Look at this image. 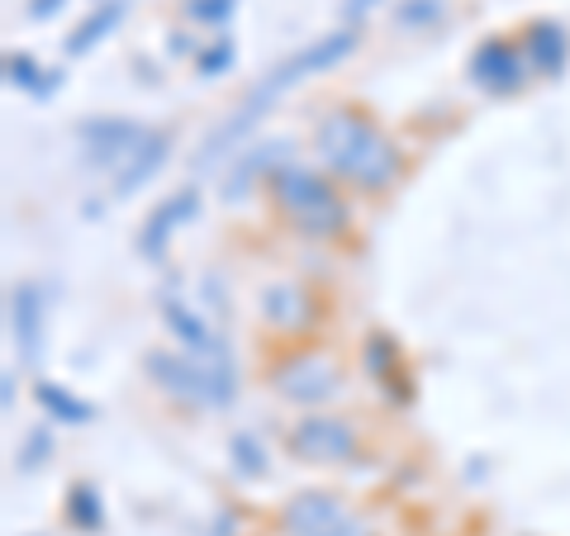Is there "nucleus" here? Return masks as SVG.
<instances>
[{
    "label": "nucleus",
    "instance_id": "nucleus-1",
    "mask_svg": "<svg viewBox=\"0 0 570 536\" xmlns=\"http://www.w3.org/2000/svg\"><path fill=\"white\" fill-rule=\"evenodd\" d=\"M356 48V33L352 29H337V33H328V39H314V43H305V48H295L291 58H285L281 67H272L266 77L253 86V91L243 96V105L234 115H228L219 129H214L205 142H200V162H214V157H224L234 142L247 133V129H257V119L272 110V105L291 91V86H299V77H309V71H328V67H337L347 58V52Z\"/></svg>",
    "mask_w": 570,
    "mask_h": 536
},
{
    "label": "nucleus",
    "instance_id": "nucleus-2",
    "mask_svg": "<svg viewBox=\"0 0 570 536\" xmlns=\"http://www.w3.org/2000/svg\"><path fill=\"white\" fill-rule=\"evenodd\" d=\"M314 148L324 157V167L356 190H385L400 176V148L381 123H371L356 110H333L318 119Z\"/></svg>",
    "mask_w": 570,
    "mask_h": 536
},
{
    "label": "nucleus",
    "instance_id": "nucleus-3",
    "mask_svg": "<svg viewBox=\"0 0 570 536\" xmlns=\"http://www.w3.org/2000/svg\"><path fill=\"white\" fill-rule=\"evenodd\" d=\"M272 195H276L281 214L305 238H337L347 228V219H352L343 195H337L318 171L299 167V162H285V167L272 171Z\"/></svg>",
    "mask_w": 570,
    "mask_h": 536
},
{
    "label": "nucleus",
    "instance_id": "nucleus-4",
    "mask_svg": "<svg viewBox=\"0 0 570 536\" xmlns=\"http://www.w3.org/2000/svg\"><path fill=\"white\" fill-rule=\"evenodd\" d=\"M148 375L167 389L171 399H181L190 408H224L238 395V370L234 366H209L195 361L186 351H148Z\"/></svg>",
    "mask_w": 570,
    "mask_h": 536
},
{
    "label": "nucleus",
    "instance_id": "nucleus-5",
    "mask_svg": "<svg viewBox=\"0 0 570 536\" xmlns=\"http://www.w3.org/2000/svg\"><path fill=\"white\" fill-rule=\"evenodd\" d=\"M285 451L295 460H305V466H352L356 451H362V441H356L347 418L309 414L285 433Z\"/></svg>",
    "mask_w": 570,
    "mask_h": 536
},
{
    "label": "nucleus",
    "instance_id": "nucleus-6",
    "mask_svg": "<svg viewBox=\"0 0 570 536\" xmlns=\"http://www.w3.org/2000/svg\"><path fill=\"white\" fill-rule=\"evenodd\" d=\"M285 536H371V527L356 517L343 498L328 489H305L281 508Z\"/></svg>",
    "mask_w": 570,
    "mask_h": 536
},
{
    "label": "nucleus",
    "instance_id": "nucleus-7",
    "mask_svg": "<svg viewBox=\"0 0 570 536\" xmlns=\"http://www.w3.org/2000/svg\"><path fill=\"white\" fill-rule=\"evenodd\" d=\"M272 385H276V395L291 404H324L343 389V370H337V361L324 351H291L285 361H276Z\"/></svg>",
    "mask_w": 570,
    "mask_h": 536
},
{
    "label": "nucleus",
    "instance_id": "nucleus-8",
    "mask_svg": "<svg viewBox=\"0 0 570 536\" xmlns=\"http://www.w3.org/2000/svg\"><path fill=\"white\" fill-rule=\"evenodd\" d=\"M153 129H142L138 119H124V115H105V119H86L77 138H81V148H86V162L91 167H124L129 157L138 152V142L148 138Z\"/></svg>",
    "mask_w": 570,
    "mask_h": 536
},
{
    "label": "nucleus",
    "instance_id": "nucleus-9",
    "mask_svg": "<svg viewBox=\"0 0 570 536\" xmlns=\"http://www.w3.org/2000/svg\"><path fill=\"white\" fill-rule=\"evenodd\" d=\"M163 324L171 328V337L181 343L186 356H195V361H209V366H234V351L224 347V337L214 332L200 314L190 309V304L181 299H167L163 304Z\"/></svg>",
    "mask_w": 570,
    "mask_h": 536
},
{
    "label": "nucleus",
    "instance_id": "nucleus-10",
    "mask_svg": "<svg viewBox=\"0 0 570 536\" xmlns=\"http://www.w3.org/2000/svg\"><path fill=\"white\" fill-rule=\"evenodd\" d=\"M523 67H528V58L513 39H485L471 58V81L485 86L490 96H509L523 86Z\"/></svg>",
    "mask_w": 570,
    "mask_h": 536
},
{
    "label": "nucleus",
    "instance_id": "nucleus-11",
    "mask_svg": "<svg viewBox=\"0 0 570 536\" xmlns=\"http://www.w3.org/2000/svg\"><path fill=\"white\" fill-rule=\"evenodd\" d=\"M43 324H48V295L39 280H20L10 290V332H14V347L33 366L43 351Z\"/></svg>",
    "mask_w": 570,
    "mask_h": 536
},
{
    "label": "nucleus",
    "instance_id": "nucleus-12",
    "mask_svg": "<svg viewBox=\"0 0 570 536\" xmlns=\"http://www.w3.org/2000/svg\"><path fill=\"white\" fill-rule=\"evenodd\" d=\"M257 309H262L266 324L281 328V332H299V328H314L318 324V304L309 299L305 285H295V280L266 285L262 299H257Z\"/></svg>",
    "mask_w": 570,
    "mask_h": 536
},
{
    "label": "nucleus",
    "instance_id": "nucleus-13",
    "mask_svg": "<svg viewBox=\"0 0 570 536\" xmlns=\"http://www.w3.org/2000/svg\"><path fill=\"white\" fill-rule=\"evenodd\" d=\"M195 214H200V190H176L171 200H163L148 214V224H142V234H138V252L148 261H157L167 252V242L176 238V228L186 219H195Z\"/></svg>",
    "mask_w": 570,
    "mask_h": 536
},
{
    "label": "nucleus",
    "instance_id": "nucleus-14",
    "mask_svg": "<svg viewBox=\"0 0 570 536\" xmlns=\"http://www.w3.org/2000/svg\"><path fill=\"white\" fill-rule=\"evenodd\" d=\"M519 48H523V58H528V67L538 71V77H561V71H566L570 39H566V29L557 20H532L523 29Z\"/></svg>",
    "mask_w": 570,
    "mask_h": 536
},
{
    "label": "nucleus",
    "instance_id": "nucleus-15",
    "mask_svg": "<svg viewBox=\"0 0 570 536\" xmlns=\"http://www.w3.org/2000/svg\"><path fill=\"white\" fill-rule=\"evenodd\" d=\"M167 157H171V133H163V129H153L148 138L138 142V152L124 162L119 171H115V200H129L134 190H142L153 181L157 171L167 167Z\"/></svg>",
    "mask_w": 570,
    "mask_h": 536
},
{
    "label": "nucleus",
    "instance_id": "nucleus-16",
    "mask_svg": "<svg viewBox=\"0 0 570 536\" xmlns=\"http://www.w3.org/2000/svg\"><path fill=\"white\" fill-rule=\"evenodd\" d=\"M124 10H129V0H100V6L67 33V52H71V58H86L96 43L110 39V33L124 24Z\"/></svg>",
    "mask_w": 570,
    "mask_h": 536
},
{
    "label": "nucleus",
    "instance_id": "nucleus-17",
    "mask_svg": "<svg viewBox=\"0 0 570 536\" xmlns=\"http://www.w3.org/2000/svg\"><path fill=\"white\" fill-rule=\"evenodd\" d=\"M281 152H291V142H266V148H253V152H243V162L234 167V176L224 181V200L234 205V200H243V190L257 181V176L266 171V181H272V171L276 167H285V157Z\"/></svg>",
    "mask_w": 570,
    "mask_h": 536
},
{
    "label": "nucleus",
    "instance_id": "nucleus-18",
    "mask_svg": "<svg viewBox=\"0 0 570 536\" xmlns=\"http://www.w3.org/2000/svg\"><path fill=\"white\" fill-rule=\"evenodd\" d=\"M6 77H10V86H20V91H29V96H52V86H62V71H43L39 62L29 58V52H10L6 58Z\"/></svg>",
    "mask_w": 570,
    "mask_h": 536
},
{
    "label": "nucleus",
    "instance_id": "nucleus-19",
    "mask_svg": "<svg viewBox=\"0 0 570 536\" xmlns=\"http://www.w3.org/2000/svg\"><path fill=\"white\" fill-rule=\"evenodd\" d=\"M33 395H39V404L48 408V414L52 418H58V423H71V427H86V423H96V408L91 404H86V399H77V395H71V389H62V385H39V389H33Z\"/></svg>",
    "mask_w": 570,
    "mask_h": 536
},
{
    "label": "nucleus",
    "instance_id": "nucleus-20",
    "mask_svg": "<svg viewBox=\"0 0 570 536\" xmlns=\"http://www.w3.org/2000/svg\"><path fill=\"white\" fill-rule=\"evenodd\" d=\"M67 523L77 532H100L105 527V504L96 485H71L67 494Z\"/></svg>",
    "mask_w": 570,
    "mask_h": 536
},
{
    "label": "nucleus",
    "instance_id": "nucleus-21",
    "mask_svg": "<svg viewBox=\"0 0 570 536\" xmlns=\"http://www.w3.org/2000/svg\"><path fill=\"white\" fill-rule=\"evenodd\" d=\"M234 58H238L234 39H214L209 48L195 52V71H200V77H224V71L234 67Z\"/></svg>",
    "mask_w": 570,
    "mask_h": 536
},
{
    "label": "nucleus",
    "instance_id": "nucleus-22",
    "mask_svg": "<svg viewBox=\"0 0 570 536\" xmlns=\"http://www.w3.org/2000/svg\"><path fill=\"white\" fill-rule=\"evenodd\" d=\"M238 10V0H186V20L195 24H228Z\"/></svg>",
    "mask_w": 570,
    "mask_h": 536
},
{
    "label": "nucleus",
    "instance_id": "nucleus-23",
    "mask_svg": "<svg viewBox=\"0 0 570 536\" xmlns=\"http://www.w3.org/2000/svg\"><path fill=\"white\" fill-rule=\"evenodd\" d=\"M395 20H400L404 29L438 24V20H442V0H404V6H395Z\"/></svg>",
    "mask_w": 570,
    "mask_h": 536
},
{
    "label": "nucleus",
    "instance_id": "nucleus-24",
    "mask_svg": "<svg viewBox=\"0 0 570 536\" xmlns=\"http://www.w3.org/2000/svg\"><path fill=\"white\" fill-rule=\"evenodd\" d=\"M48 451H52V433H48V427H33V433L20 441V451H14V460H20L24 470H39L43 460H48Z\"/></svg>",
    "mask_w": 570,
    "mask_h": 536
},
{
    "label": "nucleus",
    "instance_id": "nucleus-25",
    "mask_svg": "<svg viewBox=\"0 0 570 536\" xmlns=\"http://www.w3.org/2000/svg\"><path fill=\"white\" fill-rule=\"evenodd\" d=\"M395 361H400V347L390 343L385 332H376V337H371V343H366V370H371V375H376V380H381V375H385L390 366H395Z\"/></svg>",
    "mask_w": 570,
    "mask_h": 536
},
{
    "label": "nucleus",
    "instance_id": "nucleus-26",
    "mask_svg": "<svg viewBox=\"0 0 570 536\" xmlns=\"http://www.w3.org/2000/svg\"><path fill=\"white\" fill-rule=\"evenodd\" d=\"M234 460H238V470H243V475H262V470H266L262 446H257V437H247V433L234 437Z\"/></svg>",
    "mask_w": 570,
    "mask_h": 536
},
{
    "label": "nucleus",
    "instance_id": "nucleus-27",
    "mask_svg": "<svg viewBox=\"0 0 570 536\" xmlns=\"http://www.w3.org/2000/svg\"><path fill=\"white\" fill-rule=\"evenodd\" d=\"M67 0H29V20H48V14H58Z\"/></svg>",
    "mask_w": 570,
    "mask_h": 536
},
{
    "label": "nucleus",
    "instance_id": "nucleus-28",
    "mask_svg": "<svg viewBox=\"0 0 570 536\" xmlns=\"http://www.w3.org/2000/svg\"><path fill=\"white\" fill-rule=\"evenodd\" d=\"M371 6H376V0H347V14H352V20H356V14H366Z\"/></svg>",
    "mask_w": 570,
    "mask_h": 536
}]
</instances>
